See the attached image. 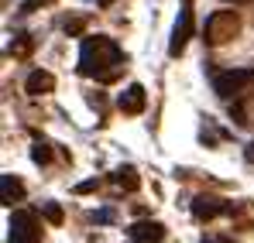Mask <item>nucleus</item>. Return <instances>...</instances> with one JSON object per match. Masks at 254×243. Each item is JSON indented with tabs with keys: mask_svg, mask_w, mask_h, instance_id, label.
I'll return each mask as SVG.
<instances>
[{
	"mask_svg": "<svg viewBox=\"0 0 254 243\" xmlns=\"http://www.w3.org/2000/svg\"><path fill=\"white\" fill-rule=\"evenodd\" d=\"M144 103H148V96H144V86H141V82H130L124 93H121V99H117V106H121L124 113H141Z\"/></svg>",
	"mask_w": 254,
	"mask_h": 243,
	"instance_id": "423d86ee",
	"label": "nucleus"
},
{
	"mask_svg": "<svg viewBox=\"0 0 254 243\" xmlns=\"http://www.w3.org/2000/svg\"><path fill=\"white\" fill-rule=\"evenodd\" d=\"M31 158H35V164H48V158H52V151H48V144H31Z\"/></svg>",
	"mask_w": 254,
	"mask_h": 243,
	"instance_id": "ddd939ff",
	"label": "nucleus"
},
{
	"mask_svg": "<svg viewBox=\"0 0 254 243\" xmlns=\"http://www.w3.org/2000/svg\"><path fill=\"white\" fill-rule=\"evenodd\" d=\"M24 89H28V96H45V93L55 89V76L45 72V69H35V72L24 79Z\"/></svg>",
	"mask_w": 254,
	"mask_h": 243,
	"instance_id": "6e6552de",
	"label": "nucleus"
},
{
	"mask_svg": "<svg viewBox=\"0 0 254 243\" xmlns=\"http://www.w3.org/2000/svg\"><path fill=\"white\" fill-rule=\"evenodd\" d=\"M79 72L89 76L96 82H114L121 72H124V51L114 38H83V48H79Z\"/></svg>",
	"mask_w": 254,
	"mask_h": 243,
	"instance_id": "f257e3e1",
	"label": "nucleus"
},
{
	"mask_svg": "<svg viewBox=\"0 0 254 243\" xmlns=\"http://www.w3.org/2000/svg\"><path fill=\"white\" fill-rule=\"evenodd\" d=\"M237 31H241L237 10H213L210 17H206V24H203V41L206 45H223V41L234 38Z\"/></svg>",
	"mask_w": 254,
	"mask_h": 243,
	"instance_id": "f03ea898",
	"label": "nucleus"
},
{
	"mask_svg": "<svg viewBox=\"0 0 254 243\" xmlns=\"http://www.w3.org/2000/svg\"><path fill=\"white\" fill-rule=\"evenodd\" d=\"M42 216L52 223V226H59V223L65 219V212H62V205H59V202H42Z\"/></svg>",
	"mask_w": 254,
	"mask_h": 243,
	"instance_id": "f8f14e48",
	"label": "nucleus"
},
{
	"mask_svg": "<svg viewBox=\"0 0 254 243\" xmlns=\"http://www.w3.org/2000/svg\"><path fill=\"white\" fill-rule=\"evenodd\" d=\"M203 243H234L230 237H203Z\"/></svg>",
	"mask_w": 254,
	"mask_h": 243,
	"instance_id": "dca6fc26",
	"label": "nucleus"
},
{
	"mask_svg": "<svg viewBox=\"0 0 254 243\" xmlns=\"http://www.w3.org/2000/svg\"><path fill=\"white\" fill-rule=\"evenodd\" d=\"M7 230H10L7 233V243H38V219L28 209H17L10 216V226Z\"/></svg>",
	"mask_w": 254,
	"mask_h": 243,
	"instance_id": "20e7f679",
	"label": "nucleus"
},
{
	"mask_svg": "<svg viewBox=\"0 0 254 243\" xmlns=\"http://www.w3.org/2000/svg\"><path fill=\"white\" fill-rule=\"evenodd\" d=\"M220 212H230V205L213 199V195H196V199H192V216H196V219H213V216H220Z\"/></svg>",
	"mask_w": 254,
	"mask_h": 243,
	"instance_id": "0eeeda50",
	"label": "nucleus"
},
{
	"mask_svg": "<svg viewBox=\"0 0 254 243\" xmlns=\"http://www.w3.org/2000/svg\"><path fill=\"white\" fill-rule=\"evenodd\" d=\"M93 189H96V178H86V182H79V185H76V192H79V195L93 192Z\"/></svg>",
	"mask_w": 254,
	"mask_h": 243,
	"instance_id": "4468645a",
	"label": "nucleus"
},
{
	"mask_svg": "<svg viewBox=\"0 0 254 243\" xmlns=\"http://www.w3.org/2000/svg\"><path fill=\"white\" fill-rule=\"evenodd\" d=\"M248 161H254V144H251V147H248Z\"/></svg>",
	"mask_w": 254,
	"mask_h": 243,
	"instance_id": "f3484780",
	"label": "nucleus"
},
{
	"mask_svg": "<svg viewBox=\"0 0 254 243\" xmlns=\"http://www.w3.org/2000/svg\"><path fill=\"white\" fill-rule=\"evenodd\" d=\"M21 195H24L21 178L17 175H0V199H3V205H14Z\"/></svg>",
	"mask_w": 254,
	"mask_h": 243,
	"instance_id": "9d476101",
	"label": "nucleus"
},
{
	"mask_svg": "<svg viewBox=\"0 0 254 243\" xmlns=\"http://www.w3.org/2000/svg\"><path fill=\"white\" fill-rule=\"evenodd\" d=\"M38 3H48V0H24V3H21V10H24V14H28V10H35V7H38Z\"/></svg>",
	"mask_w": 254,
	"mask_h": 243,
	"instance_id": "2eb2a0df",
	"label": "nucleus"
},
{
	"mask_svg": "<svg viewBox=\"0 0 254 243\" xmlns=\"http://www.w3.org/2000/svg\"><path fill=\"white\" fill-rule=\"evenodd\" d=\"M230 3H251V0H230Z\"/></svg>",
	"mask_w": 254,
	"mask_h": 243,
	"instance_id": "a211bd4d",
	"label": "nucleus"
},
{
	"mask_svg": "<svg viewBox=\"0 0 254 243\" xmlns=\"http://www.w3.org/2000/svg\"><path fill=\"white\" fill-rule=\"evenodd\" d=\"M130 237L137 243H158V240H165V226L162 223H134Z\"/></svg>",
	"mask_w": 254,
	"mask_h": 243,
	"instance_id": "1a4fd4ad",
	"label": "nucleus"
},
{
	"mask_svg": "<svg viewBox=\"0 0 254 243\" xmlns=\"http://www.w3.org/2000/svg\"><path fill=\"white\" fill-rule=\"evenodd\" d=\"M192 38V0H182V10L175 17V28H172V41H169V55H182L186 45Z\"/></svg>",
	"mask_w": 254,
	"mask_h": 243,
	"instance_id": "39448f33",
	"label": "nucleus"
},
{
	"mask_svg": "<svg viewBox=\"0 0 254 243\" xmlns=\"http://www.w3.org/2000/svg\"><path fill=\"white\" fill-rule=\"evenodd\" d=\"M114 182H117V189H124V192H137L141 189V178H137V171L124 164V168H117L114 171Z\"/></svg>",
	"mask_w": 254,
	"mask_h": 243,
	"instance_id": "9b49d317",
	"label": "nucleus"
},
{
	"mask_svg": "<svg viewBox=\"0 0 254 243\" xmlns=\"http://www.w3.org/2000/svg\"><path fill=\"white\" fill-rule=\"evenodd\" d=\"M251 82H254V69H227V72L213 76V93L223 96V99H230V96H237Z\"/></svg>",
	"mask_w": 254,
	"mask_h": 243,
	"instance_id": "7ed1b4c3",
	"label": "nucleus"
}]
</instances>
